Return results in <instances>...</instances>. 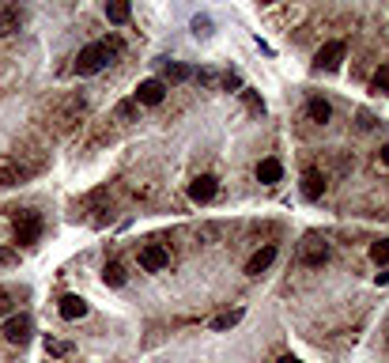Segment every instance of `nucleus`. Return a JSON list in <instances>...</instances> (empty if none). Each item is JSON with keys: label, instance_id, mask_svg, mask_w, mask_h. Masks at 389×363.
I'll return each instance as SVG.
<instances>
[{"label": "nucleus", "instance_id": "nucleus-4", "mask_svg": "<svg viewBox=\"0 0 389 363\" xmlns=\"http://www.w3.org/2000/svg\"><path fill=\"white\" fill-rule=\"evenodd\" d=\"M4 337H8V344H30V318L27 314H15V318H8L4 322Z\"/></svg>", "mask_w": 389, "mask_h": 363}, {"label": "nucleus", "instance_id": "nucleus-17", "mask_svg": "<svg viewBox=\"0 0 389 363\" xmlns=\"http://www.w3.org/2000/svg\"><path fill=\"white\" fill-rule=\"evenodd\" d=\"M15 30H19V12H15V8L0 12V38H12Z\"/></svg>", "mask_w": 389, "mask_h": 363}, {"label": "nucleus", "instance_id": "nucleus-30", "mask_svg": "<svg viewBox=\"0 0 389 363\" xmlns=\"http://www.w3.org/2000/svg\"><path fill=\"white\" fill-rule=\"evenodd\" d=\"M261 4H272V0H261Z\"/></svg>", "mask_w": 389, "mask_h": 363}, {"label": "nucleus", "instance_id": "nucleus-22", "mask_svg": "<svg viewBox=\"0 0 389 363\" xmlns=\"http://www.w3.org/2000/svg\"><path fill=\"white\" fill-rule=\"evenodd\" d=\"M374 91L378 95H389V64H382V68L374 72Z\"/></svg>", "mask_w": 389, "mask_h": 363}, {"label": "nucleus", "instance_id": "nucleus-26", "mask_svg": "<svg viewBox=\"0 0 389 363\" xmlns=\"http://www.w3.org/2000/svg\"><path fill=\"white\" fill-rule=\"evenodd\" d=\"M15 261H19V254L8 250V246H0V265H15Z\"/></svg>", "mask_w": 389, "mask_h": 363}, {"label": "nucleus", "instance_id": "nucleus-5", "mask_svg": "<svg viewBox=\"0 0 389 363\" xmlns=\"http://www.w3.org/2000/svg\"><path fill=\"white\" fill-rule=\"evenodd\" d=\"M216 193H220V178H216V174H200V178L189 182V197L197 201V205H208Z\"/></svg>", "mask_w": 389, "mask_h": 363}, {"label": "nucleus", "instance_id": "nucleus-7", "mask_svg": "<svg viewBox=\"0 0 389 363\" xmlns=\"http://www.w3.org/2000/svg\"><path fill=\"white\" fill-rule=\"evenodd\" d=\"M163 99H167V84L163 80H144V84L136 87V102H140V106H159Z\"/></svg>", "mask_w": 389, "mask_h": 363}, {"label": "nucleus", "instance_id": "nucleus-9", "mask_svg": "<svg viewBox=\"0 0 389 363\" xmlns=\"http://www.w3.org/2000/svg\"><path fill=\"white\" fill-rule=\"evenodd\" d=\"M272 261H276V246H272V242H269V246H261V250H257V254H254V257H249L246 272H249V277H261V272H265V269H269V265H272Z\"/></svg>", "mask_w": 389, "mask_h": 363}, {"label": "nucleus", "instance_id": "nucleus-18", "mask_svg": "<svg viewBox=\"0 0 389 363\" xmlns=\"http://www.w3.org/2000/svg\"><path fill=\"white\" fill-rule=\"evenodd\" d=\"M106 19L110 23H129V0H106Z\"/></svg>", "mask_w": 389, "mask_h": 363}, {"label": "nucleus", "instance_id": "nucleus-10", "mask_svg": "<svg viewBox=\"0 0 389 363\" xmlns=\"http://www.w3.org/2000/svg\"><path fill=\"white\" fill-rule=\"evenodd\" d=\"M87 314V299L84 295H64L61 299V318L64 322H76V318H84Z\"/></svg>", "mask_w": 389, "mask_h": 363}, {"label": "nucleus", "instance_id": "nucleus-23", "mask_svg": "<svg viewBox=\"0 0 389 363\" xmlns=\"http://www.w3.org/2000/svg\"><path fill=\"white\" fill-rule=\"evenodd\" d=\"M193 35H197V38L205 35V38H208V35H212V19H205V15H197V19H193Z\"/></svg>", "mask_w": 389, "mask_h": 363}, {"label": "nucleus", "instance_id": "nucleus-19", "mask_svg": "<svg viewBox=\"0 0 389 363\" xmlns=\"http://www.w3.org/2000/svg\"><path fill=\"white\" fill-rule=\"evenodd\" d=\"M102 280H106V288H121L125 284V269H121L117 261H110L106 269H102Z\"/></svg>", "mask_w": 389, "mask_h": 363}, {"label": "nucleus", "instance_id": "nucleus-21", "mask_svg": "<svg viewBox=\"0 0 389 363\" xmlns=\"http://www.w3.org/2000/svg\"><path fill=\"white\" fill-rule=\"evenodd\" d=\"M370 257H374L378 265H386L389 261V239H378L374 246H370Z\"/></svg>", "mask_w": 389, "mask_h": 363}, {"label": "nucleus", "instance_id": "nucleus-3", "mask_svg": "<svg viewBox=\"0 0 389 363\" xmlns=\"http://www.w3.org/2000/svg\"><path fill=\"white\" fill-rule=\"evenodd\" d=\"M140 265H144L148 272H163L167 265H170V250L159 246V242H148V246L140 250Z\"/></svg>", "mask_w": 389, "mask_h": 363}, {"label": "nucleus", "instance_id": "nucleus-28", "mask_svg": "<svg viewBox=\"0 0 389 363\" xmlns=\"http://www.w3.org/2000/svg\"><path fill=\"white\" fill-rule=\"evenodd\" d=\"M276 363H303V360H295V356H280Z\"/></svg>", "mask_w": 389, "mask_h": 363}, {"label": "nucleus", "instance_id": "nucleus-12", "mask_svg": "<svg viewBox=\"0 0 389 363\" xmlns=\"http://www.w3.org/2000/svg\"><path fill=\"white\" fill-rule=\"evenodd\" d=\"M321 193H325V178H321L318 171H306L303 174V197L306 201H318Z\"/></svg>", "mask_w": 389, "mask_h": 363}, {"label": "nucleus", "instance_id": "nucleus-27", "mask_svg": "<svg viewBox=\"0 0 389 363\" xmlns=\"http://www.w3.org/2000/svg\"><path fill=\"white\" fill-rule=\"evenodd\" d=\"M4 310H12V292H8V288H0V314Z\"/></svg>", "mask_w": 389, "mask_h": 363}, {"label": "nucleus", "instance_id": "nucleus-24", "mask_svg": "<svg viewBox=\"0 0 389 363\" xmlns=\"http://www.w3.org/2000/svg\"><path fill=\"white\" fill-rule=\"evenodd\" d=\"M46 352H50V356H68V344H64V341H53V337H46Z\"/></svg>", "mask_w": 389, "mask_h": 363}, {"label": "nucleus", "instance_id": "nucleus-25", "mask_svg": "<svg viewBox=\"0 0 389 363\" xmlns=\"http://www.w3.org/2000/svg\"><path fill=\"white\" fill-rule=\"evenodd\" d=\"M246 106H249V110H254V114H265V102H261V99H257V95H254V91H246Z\"/></svg>", "mask_w": 389, "mask_h": 363}, {"label": "nucleus", "instance_id": "nucleus-15", "mask_svg": "<svg viewBox=\"0 0 389 363\" xmlns=\"http://www.w3.org/2000/svg\"><path fill=\"white\" fill-rule=\"evenodd\" d=\"M163 76L170 80V84H182V80H193V68L189 64H178V61H167Z\"/></svg>", "mask_w": 389, "mask_h": 363}, {"label": "nucleus", "instance_id": "nucleus-6", "mask_svg": "<svg viewBox=\"0 0 389 363\" xmlns=\"http://www.w3.org/2000/svg\"><path fill=\"white\" fill-rule=\"evenodd\" d=\"M344 53H348L344 42H325V46L318 50V61H314V64H318L321 72H336L340 61H344Z\"/></svg>", "mask_w": 389, "mask_h": 363}, {"label": "nucleus", "instance_id": "nucleus-14", "mask_svg": "<svg viewBox=\"0 0 389 363\" xmlns=\"http://www.w3.org/2000/svg\"><path fill=\"white\" fill-rule=\"evenodd\" d=\"M306 114H310V121H318V125H325V121L333 118V106H329L325 99H310V102H306Z\"/></svg>", "mask_w": 389, "mask_h": 363}, {"label": "nucleus", "instance_id": "nucleus-20", "mask_svg": "<svg viewBox=\"0 0 389 363\" xmlns=\"http://www.w3.org/2000/svg\"><path fill=\"white\" fill-rule=\"evenodd\" d=\"M136 106H140L136 99H125V102H117V110H113V114H117V121H133L136 118Z\"/></svg>", "mask_w": 389, "mask_h": 363}, {"label": "nucleus", "instance_id": "nucleus-2", "mask_svg": "<svg viewBox=\"0 0 389 363\" xmlns=\"http://www.w3.org/2000/svg\"><path fill=\"white\" fill-rule=\"evenodd\" d=\"M38 235H42V216H38V212H30V208L15 212V242L30 246V242H38Z\"/></svg>", "mask_w": 389, "mask_h": 363}, {"label": "nucleus", "instance_id": "nucleus-13", "mask_svg": "<svg viewBox=\"0 0 389 363\" xmlns=\"http://www.w3.org/2000/svg\"><path fill=\"white\" fill-rule=\"evenodd\" d=\"M325 257H329V246H325V242L310 239V242L303 246V261H306V265H321Z\"/></svg>", "mask_w": 389, "mask_h": 363}, {"label": "nucleus", "instance_id": "nucleus-8", "mask_svg": "<svg viewBox=\"0 0 389 363\" xmlns=\"http://www.w3.org/2000/svg\"><path fill=\"white\" fill-rule=\"evenodd\" d=\"M27 174H30V171L19 163V159H4V163H0V189H8V185H19Z\"/></svg>", "mask_w": 389, "mask_h": 363}, {"label": "nucleus", "instance_id": "nucleus-16", "mask_svg": "<svg viewBox=\"0 0 389 363\" xmlns=\"http://www.w3.org/2000/svg\"><path fill=\"white\" fill-rule=\"evenodd\" d=\"M242 314H246V310H242V306H234V310H227V314H220V318H212V329H216V333H223V329L238 326Z\"/></svg>", "mask_w": 389, "mask_h": 363}, {"label": "nucleus", "instance_id": "nucleus-29", "mask_svg": "<svg viewBox=\"0 0 389 363\" xmlns=\"http://www.w3.org/2000/svg\"><path fill=\"white\" fill-rule=\"evenodd\" d=\"M382 163L389 167V144H386V148H382Z\"/></svg>", "mask_w": 389, "mask_h": 363}, {"label": "nucleus", "instance_id": "nucleus-1", "mask_svg": "<svg viewBox=\"0 0 389 363\" xmlns=\"http://www.w3.org/2000/svg\"><path fill=\"white\" fill-rule=\"evenodd\" d=\"M106 64H110V46L106 42H91V46H84V50H79L76 72H79V76H95V72H102Z\"/></svg>", "mask_w": 389, "mask_h": 363}, {"label": "nucleus", "instance_id": "nucleus-11", "mask_svg": "<svg viewBox=\"0 0 389 363\" xmlns=\"http://www.w3.org/2000/svg\"><path fill=\"white\" fill-rule=\"evenodd\" d=\"M280 178H283V167H280V159H261V163H257V182L272 185V182H280Z\"/></svg>", "mask_w": 389, "mask_h": 363}]
</instances>
